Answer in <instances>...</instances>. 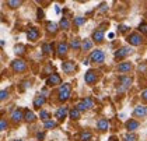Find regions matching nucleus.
<instances>
[{"instance_id":"37998d69","label":"nucleus","mask_w":147,"mask_h":141,"mask_svg":"<svg viewBox=\"0 0 147 141\" xmlns=\"http://www.w3.org/2000/svg\"><path fill=\"white\" fill-rule=\"evenodd\" d=\"M109 141H118V140H116L115 137H111V138H109Z\"/></svg>"},{"instance_id":"7ed1b4c3","label":"nucleus","mask_w":147,"mask_h":141,"mask_svg":"<svg viewBox=\"0 0 147 141\" xmlns=\"http://www.w3.org/2000/svg\"><path fill=\"white\" fill-rule=\"evenodd\" d=\"M119 81H121V87L118 88V92H123L126 88L130 87V84H132V78L130 77H126V76H122L119 78Z\"/></svg>"},{"instance_id":"6e6552de","label":"nucleus","mask_w":147,"mask_h":141,"mask_svg":"<svg viewBox=\"0 0 147 141\" xmlns=\"http://www.w3.org/2000/svg\"><path fill=\"white\" fill-rule=\"evenodd\" d=\"M46 84L48 85H57V84H60V76L59 74H51V77L46 80Z\"/></svg>"},{"instance_id":"2f4dec72","label":"nucleus","mask_w":147,"mask_h":141,"mask_svg":"<svg viewBox=\"0 0 147 141\" xmlns=\"http://www.w3.org/2000/svg\"><path fill=\"white\" fill-rule=\"evenodd\" d=\"M56 126V122L55 120H48L45 122V129H53Z\"/></svg>"},{"instance_id":"c03bdc74","label":"nucleus","mask_w":147,"mask_h":141,"mask_svg":"<svg viewBox=\"0 0 147 141\" xmlns=\"http://www.w3.org/2000/svg\"><path fill=\"white\" fill-rule=\"evenodd\" d=\"M17 141H23V140H17Z\"/></svg>"},{"instance_id":"393cba45","label":"nucleus","mask_w":147,"mask_h":141,"mask_svg":"<svg viewBox=\"0 0 147 141\" xmlns=\"http://www.w3.org/2000/svg\"><path fill=\"white\" fill-rule=\"evenodd\" d=\"M60 27H62V30H69L70 28V22H69L67 18H62L60 20Z\"/></svg>"},{"instance_id":"f257e3e1","label":"nucleus","mask_w":147,"mask_h":141,"mask_svg":"<svg viewBox=\"0 0 147 141\" xmlns=\"http://www.w3.org/2000/svg\"><path fill=\"white\" fill-rule=\"evenodd\" d=\"M70 94H71V87L70 84H63L62 87L59 88V99L60 101H67L70 98Z\"/></svg>"},{"instance_id":"4c0bfd02","label":"nucleus","mask_w":147,"mask_h":141,"mask_svg":"<svg viewBox=\"0 0 147 141\" xmlns=\"http://www.w3.org/2000/svg\"><path fill=\"white\" fill-rule=\"evenodd\" d=\"M36 14H38V20H41V18L44 17V11L41 10V9H38V11H36Z\"/></svg>"},{"instance_id":"aec40b11","label":"nucleus","mask_w":147,"mask_h":141,"mask_svg":"<svg viewBox=\"0 0 147 141\" xmlns=\"http://www.w3.org/2000/svg\"><path fill=\"white\" fill-rule=\"evenodd\" d=\"M45 101H46L45 97H41V95H39V97H36L34 99V106L36 109H39V106H42V105L45 103Z\"/></svg>"},{"instance_id":"0eeeda50","label":"nucleus","mask_w":147,"mask_h":141,"mask_svg":"<svg viewBox=\"0 0 147 141\" xmlns=\"http://www.w3.org/2000/svg\"><path fill=\"white\" fill-rule=\"evenodd\" d=\"M127 41H129V44L130 45H133V46H137V45H140L142 44V36L139 35V34H132L129 38H127Z\"/></svg>"},{"instance_id":"72a5a7b5","label":"nucleus","mask_w":147,"mask_h":141,"mask_svg":"<svg viewBox=\"0 0 147 141\" xmlns=\"http://www.w3.org/2000/svg\"><path fill=\"white\" fill-rule=\"evenodd\" d=\"M139 30L143 34H147V22H142V24L139 25Z\"/></svg>"},{"instance_id":"f704fd0d","label":"nucleus","mask_w":147,"mask_h":141,"mask_svg":"<svg viewBox=\"0 0 147 141\" xmlns=\"http://www.w3.org/2000/svg\"><path fill=\"white\" fill-rule=\"evenodd\" d=\"M24 50H25V48H24L23 45H18V46H16V53L18 54H23Z\"/></svg>"},{"instance_id":"bb28decb","label":"nucleus","mask_w":147,"mask_h":141,"mask_svg":"<svg viewBox=\"0 0 147 141\" xmlns=\"http://www.w3.org/2000/svg\"><path fill=\"white\" fill-rule=\"evenodd\" d=\"M125 141H137V136L133 133H127L125 136Z\"/></svg>"},{"instance_id":"e433bc0d","label":"nucleus","mask_w":147,"mask_h":141,"mask_svg":"<svg viewBox=\"0 0 147 141\" xmlns=\"http://www.w3.org/2000/svg\"><path fill=\"white\" fill-rule=\"evenodd\" d=\"M6 127H7V123H6V120L1 119V122H0V129H1V130H6Z\"/></svg>"},{"instance_id":"6ab92c4d","label":"nucleus","mask_w":147,"mask_h":141,"mask_svg":"<svg viewBox=\"0 0 147 141\" xmlns=\"http://www.w3.org/2000/svg\"><path fill=\"white\" fill-rule=\"evenodd\" d=\"M130 70H132L130 63H121L118 66V71H121V73H126V71H130Z\"/></svg>"},{"instance_id":"423d86ee","label":"nucleus","mask_w":147,"mask_h":141,"mask_svg":"<svg viewBox=\"0 0 147 141\" xmlns=\"http://www.w3.org/2000/svg\"><path fill=\"white\" fill-rule=\"evenodd\" d=\"M13 66V70H16V71H24L25 68H27V64H25V62L24 60H14L11 63Z\"/></svg>"},{"instance_id":"5701e85b","label":"nucleus","mask_w":147,"mask_h":141,"mask_svg":"<svg viewBox=\"0 0 147 141\" xmlns=\"http://www.w3.org/2000/svg\"><path fill=\"white\" fill-rule=\"evenodd\" d=\"M69 115H70V117H71V119H79L80 117V110L77 108H73L71 109V110H70V113H69Z\"/></svg>"},{"instance_id":"58836bf2","label":"nucleus","mask_w":147,"mask_h":141,"mask_svg":"<svg viewBox=\"0 0 147 141\" xmlns=\"http://www.w3.org/2000/svg\"><path fill=\"white\" fill-rule=\"evenodd\" d=\"M119 31H121V32H125V31H127V27H126V25H119Z\"/></svg>"},{"instance_id":"9d476101","label":"nucleus","mask_w":147,"mask_h":141,"mask_svg":"<svg viewBox=\"0 0 147 141\" xmlns=\"http://www.w3.org/2000/svg\"><path fill=\"white\" fill-rule=\"evenodd\" d=\"M62 68H63V71L65 73H73L74 70H76V64L73 63V62H65L63 64H62Z\"/></svg>"},{"instance_id":"4be33fe9","label":"nucleus","mask_w":147,"mask_h":141,"mask_svg":"<svg viewBox=\"0 0 147 141\" xmlns=\"http://www.w3.org/2000/svg\"><path fill=\"white\" fill-rule=\"evenodd\" d=\"M91 137H92V134H91L90 131H83V133L80 134V138H81V141H90Z\"/></svg>"},{"instance_id":"a18cd8bd","label":"nucleus","mask_w":147,"mask_h":141,"mask_svg":"<svg viewBox=\"0 0 147 141\" xmlns=\"http://www.w3.org/2000/svg\"><path fill=\"white\" fill-rule=\"evenodd\" d=\"M146 113H147V108H146Z\"/></svg>"},{"instance_id":"412c9836","label":"nucleus","mask_w":147,"mask_h":141,"mask_svg":"<svg viewBox=\"0 0 147 141\" xmlns=\"http://www.w3.org/2000/svg\"><path fill=\"white\" fill-rule=\"evenodd\" d=\"M24 119L27 120V122H34L36 117H35V115L31 112V110H27V112H25V115H24Z\"/></svg>"},{"instance_id":"20e7f679","label":"nucleus","mask_w":147,"mask_h":141,"mask_svg":"<svg viewBox=\"0 0 147 141\" xmlns=\"http://www.w3.org/2000/svg\"><path fill=\"white\" fill-rule=\"evenodd\" d=\"M92 106H94L92 99H91V98H86L84 101H81L80 103H77V106H76V108L81 112V110H84V109H90V108H92Z\"/></svg>"},{"instance_id":"4468645a","label":"nucleus","mask_w":147,"mask_h":141,"mask_svg":"<svg viewBox=\"0 0 147 141\" xmlns=\"http://www.w3.org/2000/svg\"><path fill=\"white\" fill-rule=\"evenodd\" d=\"M92 39L95 42H102L104 41V31L102 30H97L95 32L92 34Z\"/></svg>"},{"instance_id":"39448f33","label":"nucleus","mask_w":147,"mask_h":141,"mask_svg":"<svg viewBox=\"0 0 147 141\" xmlns=\"http://www.w3.org/2000/svg\"><path fill=\"white\" fill-rule=\"evenodd\" d=\"M133 50H132V48H129V46H123V48H121V49H118L116 52H115V59H123L126 54L132 53Z\"/></svg>"},{"instance_id":"dca6fc26","label":"nucleus","mask_w":147,"mask_h":141,"mask_svg":"<svg viewBox=\"0 0 147 141\" xmlns=\"http://www.w3.org/2000/svg\"><path fill=\"white\" fill-rule=\"evenodd\" d=\"M11 119L14 120V122H20L21 119H24L23 112H21L20 109H16V110H14V112L11 113Z\"/></svg>"},{"instance_id":"1a4fd4ad","label":"nucleus","mask_w":147,"mask_h":141,"mask_svg":"<svg viewBox=\"0 0 147 141\" xmlns=\"http://www.w3.org/2000/svg\"><path fill=\"white\" fill-rule=\"evenodd\" d=\"M84 80H86V83H87V84H94V83L97 81V76H95V73H94L92 70H88V71L86 73Z\"/></svg>"},{"instance_id":"cd10ccee","label":"nucleus","mask_w":147,"mask_h":141,"mask_svg":"<svg viewBox=\"0 0 147 141\" xmlns=\"http://www.w3.org/2000/svg\"><path fill=\"white\" fill-rule=\"evenodd\" d=\"M21 3H23L21 0H10V1H7V4H9L10 7H13V9H16V7H18V6H20Z\"/></svg>"},{"instance_id":"c85d7f7f","label":"nucleus","mask_w":147,"mask_h":141,"mask_svg":"<svg viewBox=\"0 0 147 141\" xmlns=\"http://www.w3.org/2000/svg\"><path fill=\"white\" fill-rule=\"evenodd\" d=\"M70 46H71L73 49H76V50H77V49H80V48H83V46L80 45V41H79V39H73V41L70 42Z\"/></svg>"},{"instance_id":"c756f323","label":"nucleus","mask_w":147,"mask_h":141,"mask_svg":"<svg viewBox=\"0 0 147 141\" xmlns=\"http://www.w3.org/2000/svg\"><path fill=\"white\" fill-rule=\"evenodd\" d=\"M91 46H92V42H91L90 39H84V42H83V49H84V50H90Z\"/></svg>"},{"instance_id":"2eb2a0df","label":"nucleus","mask_w":147,"mask_h":141,"mask_svg":"<svg viewBox=\"0 0 147 141\" xmlns=\"http://www.w3.org/2000/svg\"><path fill=\"white\" fill-rule=\"evenodd\" d=\"M55 115H56L57 119H65V117H66V115H67V108H66V106L59 108L56 110V113H55Z\"/></svg>"},{"instance_id":"a19ab883","label":"nucleus","mask_w":147,"mask_h":141,"mask_svg":"<svg viewBox=\"0 0 147 141\" xmlns=\"http://www.w3.org/2000/svg\"><path fill=\"white\" fill-rule=\"evenodd\" d=\"M36 137H38L39 140H44V137H45V134H44V133H38V134H36Z\"/></svg>"},{"instance_id":"7c9ffc66","label":"nucleus","mask_w":147,"mask_h":141,"mask_svg":"<svg viewBox=\"0 0 147 141\" xmlns=\"http://www.w3.org/2000/svg\"><path fill=\"white\" fill-rule=\"evenodd\" d=\"M39 117L44 120V122H48V120L51 119V116H49V113H48L46 110H41V113H39Z\"/></svg>"},{"instance_id":"a878e982","label":"nucleus","mask_w":147,"mask_h":141,"mask_svg":"<svg viewBox=\"0 0 147 141\" xmlns=\"http://www.w3.org/2000/svg\"><path fill=\"white\" fill-rule=\"evenodd\" d=\"M53 50V46L51 44H44L42 45V52H45V53H51Z\"/></svg>"},{"instance_id":"9b49d317","label":"nucleus","mask_w":147,"mask_h":141,"mask_svg":"<svg viewBox=\"0 0 147 141\" xmlns=\"http://www.w3.org/2000/svg\"><path fill=\"white\" fill-rule=\"evenodd\" d=\"M97 127H98V130H101V131L108 130V127H109V122H108L107 119H100L98 120V123H97Z\"/></svg>"},{"instance_id":"ddd939ff","label":"nucleus","mask_w":147,"mask_h":141,"mask_svg":"<svg viewBox=\"0 0 147 141\" xmlns=\"http://www.w3.org/2000/svg\"><path fill=\"white\" fill-rule=\"evenodd\" d=\"M135 116H137V117H143V116H147L146 108H144V106H142V105L136 106V108H135Z\"/></svg>"},{"instance_id":"f8f14e48","label":"nucleus","mask_w":147,"mask_h":141,"mask_svg":"<svg viewBox=\"0 0 147 141\" xmlns=\"http://www.w3.org/2000/svg\"><path fill=\"white\" fill-rule=\"evenodd\" d=\"M27 36H28L30 41H35V39H38V36H39V31H38L36 28H31V30H28Z\"/></svg>"},{"instance_id":"79ce46f5","label":"nucleus","mask_w":147,"mask_h":141,"mask_svg":"<svg viewBox=\"0 0 147 141\" xmlns=\"http://www.w3.org/2000/svg\"><path fill=\"white\" fill-rule=\"evenodd\" d=\"M107 10V6H105V4H102L101 6V11H105Z\"/></svg>"},{"instance_id":"ea45409f","label":"nucleus","mask_w":147,"mask_h":141,"mask_svg":"<svg viewBox=\"0 0 147 141\" xmlns=\"http://www.w3.org/2000/svg\"><path fill=\"white\" fill-rule=\"evenodd\" d=\"M142 98H143L144 101H147V89H144V91L142 92Z\"/></svg>"},{"instance_id":"f03ea898","label":"nucleus","mask_w":147,"mask_h":141,"mask_svg":"<svg viewBox=\"0 0 147 141\" xmlns=\"http://www.w3.org/2000/svg\"><path fill=\"white\" fill-rule=\"evenodd\" d=\"M104 59H105V54H104V52L100 50V49H95L90 56V60L94 62V63H102Z\"/></svg>"},{"instance_id":"b1692460","label":"nucleus","mask_w":147,"mask_h":141,"mask_svg":"<svg viewBox=\"0 0 147 141\" xmlns=\"http://www.w3.org/2000/svg\"><path fill=\"white\" fill-rule=\"evenodd\" d=\"M46 28H48L49 32H56L57 31V24H55V22H48V24H46Z\"/></svg>"},{"instance_id":"f3484780","label":"nucleus","mask_w":147,"mask_h":141,"mask_svg":"<svg viewBox=\"0 0 147 141\" xmlns=\"http://www.w3.org/2000/svg\"><path fill=\"white\" fill-rule=\"evenodd\" d=\"M137 127H139V123L136 122V120H129L127 123H126V129L130 131H135V130H137Z\"/></svg>"},{"instance_id":"473e14b6","label":"nucleus","mask_w":147,"mask_h":141,"mask_svg":"<svg viewBox=\"0 0 147 141\" xmlns=\"http://www.w3.org/2000/svg\"><path fill=\"white\" fill-rule=\"evenodd\" d=\"M84 21H86V18H83V17H76V18H74V24H76L77 27L83 25V24H84Z\"/></svg>"},{"instance_id":"c9c22d12","label":"nucleus","mask_w":147,"mask_h":141,"mask_svg":"<svg viewBox=\"0 0 147 141\" xmlns=\"http://www.w3.org/2000/svg\"><path fill=\"white\" fill-rule=\"evenodd\" d=\"M7 97H9V92L3 89V91L0 92V99H1V101H4V99H6V98H7Z\"/></svg>"},{"instance_id":"a211bd4d","label":"nucleus","mask_w":147,"mask_h":141,"mask_svg":"<svg viewBox=\"0 0 147 141\" xmlns=\"http://www.w3.org/2000/svg\"><path fill=\"white\" fill-rule=\"evenodd\" d=\"M67 49H69V46H67V44H65V42H62V44L57 45V53L60 54V56H63V54L67 53Z\"/></svg>"}]
</instances>
